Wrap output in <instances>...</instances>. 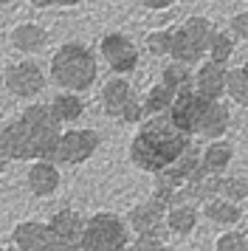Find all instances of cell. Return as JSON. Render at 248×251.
<instances>
[{"label":"cell","mask_w":248,"mask_h":251,"mask_svg":"<svg viewBox=\"0 0 248 251\" xmlns=\"http://www.w3.org/2000/svg\"><path fill=\"white\" fill-rule=\"evenodd\" d=\"M82 99L74 93H59L54 102H51V113L56 116V122H76L82 116Z\"/></svg>","instance_id":"20"},{"label":"cell","mask_w":248,"mask_h":251,"mask_svg":"<svg viewBox=\"0 0 248 251\" xmlns=\"http://www.w3.org/2000/svg\"><path fill=\"white\" fill-rule=\"evenodd\" d=\"M0 3H9V0H0Z\"/></svg>","instance_id":"35"},{"label":"cell","mask_w":248,"mask_h":251,"mask_svg":"<svg viewBox=\"0 0 248 251\" xmlns=\"http://www.w3.org/2000/svg\"><path fill=\"white\" fill-rule=\"evenodd\" d=\"M158 251H169V249H164V246H161V249H158Z\"/></svg>","instance_id":"34"},{"label":"cell","mask_w":248,"mask_h":251,"mask_svg":"<svg viewBox=\"0 0 248 251\" xmlns=\"http://www.w3.org/2000/svg\"><path fill=\"white\" fill-rule=\"evenodd\" d=\"M11 46L17 48V51H25V54L43 51L48 46V31L37 23H23L11 31Z\"/></svg>","instance_id":"15"},{"label":"cell","mask_w":248,"mask_h":251,"mask_svg":"<svg viewBox=\"0 0 248 251\" xmlns=\"http://www.w3.org/2000/svg\"><path fill=\"white\" fill-rule=\"evenodd\" d=\"M99 147V133L96 130H71L62 133L59 147H56V158L68 161V164H79V161L90 158Z\"/></svg>","instance_id":"11"},{"label":"cell","mask_w":248,"mask_h":251,"mask_svg":"<svg viewBox=\"0 0 248 251\" xmlns=\"http://www.w3.org/2000/svg\"><path fill=\"white\" fill-rule=\"evenodd\" d=\"M225 74L228 71L220 65V62H203L200 68H198V79H195V91L200 93L203 99H214V102H220V93L225 91Z\"/></svg>","instance_id":"12"},{"label":"cell","mask_w":248,"mask_h":251,"mask_svg":"<svg viewBox=\"0 0 248 251\" xmlns=\"http://www.w3.org/2000/svg\"><path fill=\"white\" fill-rule=\"evenodd\" d=\"M214 34H217V28L212 25L209 17H189L178 31H172L169 57L175 62H183V65H195L212 48Z\"/></svg>","instance_id":"4"},{"label":"cell","mask_w":248,"mask_h":251,"mask_svg":"<svg viewBox=\"0 0 248 251\" xmlns=\"http://www.w3.org/2000/svg\"><path fill=\"white\" fill-rule=\"evenodd\" d=\"M101 104L104 110L122 122H138L144 116V107L135 102V93L127 79H110L101 88Z\"/></svg>","instance_id":"6"},{"label":"cell","mask_w":248,"mask_h":251,"mask_svg":"<svg viewBox=\"0 0 248 251\" xmlns=\"http://www.w3.org/2000/svg\"><path fill=\"white\" fill-rule=\"evenodd\" d=\"M228 122H231V113L228 107L214 99H206V107H203V116H200V127L198 133L206 138H220L228 130Z\"/></svg>","instance_id":"14"},{"label":"cell","mask_w":248,"mask_h":251,"mask_svg":"<svg viewBox=\"0 0 248 251\" xmlns=\"http://www.w3.org/2000/svg\"><path fill=\"white\" fill-rule=\"evenodd\" d=\"M217 251H248V240L243 234H223L217 240Z\"/></svg>","instance_id":"28"},{"label":"cell","mask_w":248,"mask_h":251,"mask_svg":"<svg viewBox=\"0 0 248 251\" xmlns=\"http://www.w3.org/2000/svg\"><path fill=\"white\" fill-rule=\"evenodd\" d=\"M124 246H127V228L113 215L90 217L79 240V251H124Z\"/></svg>","instance_id":"5"},{"label":"cell","mask_w":248,"mask_h":251,"mask_svg":"<svg viewBox=\"0 0 248 251\" xmlns=\"http://www.w3.org/2000/svg\"><path fill=\"white\" fill-rule=\"evenodd\" d=\"M195 220H198V212L192 206H175L169 212V228H175L178 234H186L195 228Z\"/></svg>","instance_id":"23"},{"label":"cell","mask_w":248,"mask_h":251,"mask_svg":"<svg viewBox=\"0 0 248 251\" xmlns=\"http://www.w3.org/2000/svg\"><path fill=\"white\" fill-rule=\"evenodd\" d=\"M158 249H161V237H155V234H138L135 251H158Z\"/></svg>","instance_id":"29"},{"label":"cell","mask_w":248,"mask_h":251,"mask_svg":"<svg viewBox=\"0 0 248 251\" xmlns=\"http://www.w3.org/2000/svg\"><path fill=\"white\" fill-rule=\"evenodd\" d=\"M231 51H234V40L228 34H223V31H217L212 40V48H209V54H212V62H220V65H225L228 62V57H231Z\"/></svg>","instance_id":"25"},{"label":"cell","mask_w":248,"mask_h":251,"mask_svg":"<svg viewBox=\"0 0 248 251\" xmlns=\"http://www.w3.org/2000/svg\"><path fill=\"white\" fill-rule=\"evenodd\" d=\"M14 243L20 251H79V246H71L65 240L54 234L51 226H40V223H23L14 231Z\"/></svg>","instance_id":"7"},{"label":"cell","mask_w":248,"mask_h":251,"mask_svg":"<svg viewBox=\"0 0 248 251\" xmlns=\"http://www.w3.org/2000/svg\"><path fill=\"white\" fill-rule=\"evenodd\" d=\"M28 183L37 195H51L59 183V175L51 164H34L31 172H28Z\"/></svg>","instance_id":"18"},{"label":"cell","mask_w":248,"mask_h":251,"mask_svg":"<svg viewBox=\"0 0 248 251\" xmlns=\"http://www.w3.org/2000/svg\"><path fill=\"white\" fill-rule=\"evenodd\" d=\"M96 57L82 43H65L51 57V76L68 91H88L96 82Z\"/></svg>","instance_id":"3"},{"label":"cell","mask_w":248,"mask_h":251,"mask_svg":"<svg viewBox=\"0 0 248 251\" xmlns=\"http://www.w3.org/2000/svg\"><path fill=\"white\" fill-rule=\"evenodd\" d=\"M161 85L169 88L175 96H180V93L195 91V74L183 62H169L167 68H164V74H161Z\"/></svg>","instance_id":"16"},{"label":"cell","mask_w":248,"mask_h":251,"mask_svg":"<svg viewBox=\"0 0 248 251\" xmlns=\"http://www.w3.org/2000/svg\"><path fill=\"white\" fill-rule=\"evenodd\" d=\"M175 0H141L144 9H152V12H161V9H169Z\"/></svg>","instance_id":"32"},{"label":"cell","mask_w":248,"mask_h":251,"mask_svg":"<svg viewBox=\"0 0 248 251\" xmlns=\"http://www.w3.org/2000/svg\"><path fill=\"white\" fill-rule=\"evenodd\" d=\"M164 209H167V203H161L158 198H152L149 203L138 206L133 212V228L138 231V234H155V237H164V228H161V223H164Z\"/></svg>","instance_id":"13"},{"label":"cell","mask_w":248,"mask_h":251,"mask_svg":"<svg viewBox=\"0 0 248 251\" xmlns=\"http://www.w3.org/2000/svg\"><path fill=\"white\" fill-rule=\"evenodd\" d=\"M231 31H234L237 37H243V40H248V12L234 14V17H231Z\"/></svg>","instance_id":"30"},{"label":"cell","mask_w":248,"mask_h":251,"mask_svg":"<svg viewBox=\"0 0 248 251\" xmlns=\"http://www.w3.org/2000/svg\"><path fill=\"white\" fill-rule=\"evenodd\" d=\"M3 167H6V158H3V155H0V172H3Z\"/></svg>","instance_id":"33"},{"label":"cell","mask_w":248,"mask_h":251,"mask_svg":"<svg viewBox=\"0 0 248 251\" xmlns=\"http://www.w3.org/2000/svg\"><path fill=\"white\" fill-rule=\"evenodd\" d=\"M37 9H48V6H76L79 0H28Z\"/></svg>","instance_id":"31"},{"label":"cell","mask_w":248,"mask_h":251,"mask_svg":"<svg viewBox=\"0 0 248 251\" xmlns=\"http://www.w3.org/2000/svg\"><path fill=\"white\" fill-rule=\"evenodd\" d=\"M172 102H175V93L169 91V88H164V85H155V88H149V93H147V99H144V113L158 116V113H164V110L169 113Z\"/></svg>","instance_id":"21"},{"label":"cell","mask_w":248,"mask_h":251,"mask_svg":"<svg viewBox=\"0 0 248 251\" xmlns=\"http://www.w3.org/2000/svg\"><path fill=\"white\" fill-rule=\"evenodd\" d=\"M228 161H231V147L228 144H223V141H214L212 147L203 152V167L209 172H223L225 167H228Z\"/></svg>","instance_id":"22"},{"label":"cell","mask_w":248,"mask_h":251,"mask_svg":"<svg viewBox=\"0 0 248 251\" xmlns=\"http://www.w3.org/2000/svg\"><path fill=\"white\" fill-rule=\"evenodd\" d=\"M206 215L212 217V220H217V223H237L240 220V209L231 206L228 201H209Z\"/></svg>","instance_id":"24"},{"label":"cell","mask_w":248,"mask_h":251,"mask_svg":"<svg viewBox=\"0 0 248 251\" xmlns=\"http://www.w3.org/2000/svg\"><path fill=\"white\" fill-rule=\"evenodd\" d=\"M3 82L9 93L20 96V99H28V96H37V93L45 88V76L37 62H17V65H9L6 74H3Z\"/></svg>","instance_id":"8"},{"label":"cell","mask_w":248,"mask_h":251,"mask_svg":"<svg viewBox=\"0 0 248 251\" xmlns=\"http://www.w3.org/2000/svg\"><path fill=\"white\" fill-rule=\"evenodd\" d=\"M147 46H149V51L155 57L169 54V48H172V31H149L147 34Z\"/></svg>","instance_id":"26"},{"label":"cell","mask_w":248,"mask_h":251,"mask_svg":"<svg viewBox=\"0 0 248 251\" xmlns=\"http://www.w3.org/2000/svg\"><path fill=\"white\" fill-rule=\"evenodd\" d=\"M203 107H206V99H203L198 91L180 93V96H175V102L169 107V119H172V125L178 127V130H183L186 136H195L198 127H200Z\"/></svg>","instance_id":"9"},{"label":"cell","mask_w":248,"mask_h":251,"mask_svg":"<svg viewBox=\"0 0 248 251\" xmlns=\"http://www.w3.org/2000/svg\"><path fill=\"white\" fill-rule=\"evenodd\" d=\"M225 93H228L237 104L248 107V65L231 68L225 74Z\"/></svg>","instance_id":"19"},{"label":"cell","mask_w":248,"mask_h":251,"mask_svg":"<svg viewBox=\"0 0 248 251\" xmlns=\"http://www.w3.org/2000/svg\"><path fill=\"white\" fill-rule=\"evenodd\" d=\"M51 228H54V234H59V237L65 240V243H71V246H79L82 231H85V226H82V217L74 215V212H59V215H54Z\"/></svg>","instance_id":"17"},{"label":"cell","mask_w":248,"mask_h":251,"mask_svg":"<svg viewBox=\"0 0 248 251\" xmlns=\"http://www.w3.org/2000/svg\"><path fill=\"white\" fill-rule=\"evenodd\" d=\"M223 192L231 201H243L248 195V181H243V178H223Z\"/></svg>","instance_id":"27"},{"label":"cell","mask_w":248,"mask_h":251,"mask_svg":"<svg viewBox=\"0 0 248 251\" xmlns=\"http://www.w3.org/2000/svg\"><path fill=\"white\" fill-rule=\"evenodd\" d=\"M189 136L178 130L172 125L169 116H155L149 119L138 136L133 138V147H130V155H133L135 167H141L147 172H164L169 170L175 161L189 150Z\"/></svg>","instance_id":"2"},{"label":"cell","mask_w":248,"mask_h":251,"mask_svg":"<svg viewBox=\"0 0 248 251\" xmlns=\"http://www.w3.org/2000/svg\"><path fill=\"white\" fill-rule=\"evenodd\" d=\"M99 48H101V57L107 59V65L113 71H119V74H127V71H133L138 65V48L133 46L130 37L119 34V31L101 37Z\"/></svg>","instance_id":"10"},{"label":"cell","mask_w":248,"mask_h":251,"mask_svg":"<svg viewBox=\"0 0 248 251\" xmlns=\"http://www.w3.org/2000/svg\"><path fill=\"white\" fill-rule=\"evenodd\" d=\"M0 251H3V249H0Z\"/></svg>","instance_id":"36"},{"label":"cell","mask_w":248,"mask_h":251,"mask_svg":"<svg viewBox=\"0 0 248 251\" xmlns=\"http://www.w3.org/2000/svg\"><path fill=\"white\" fill-rule=\"evenodd\" d=\"M59 122L45 104L25 107L17 122L0 130V155L3 158H56L59 147Z\"/></svg>","instance_id":"1"}]
</instances>
